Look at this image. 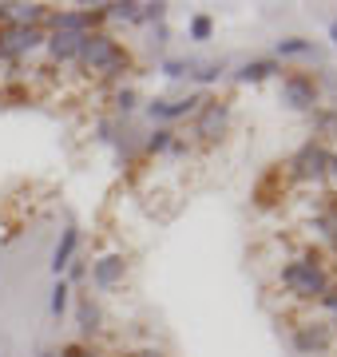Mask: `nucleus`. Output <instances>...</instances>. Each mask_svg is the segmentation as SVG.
<instances>
[{
	"mask_svg": "<svg viewBox=\"0 0 337 357\" xmlns=\"http://www.w3.org/2000/svg\"><path fill=\"white\" fill-rule=\"evenodd\" d=\"M76 68L84 76L104 79V84L119 88V84L135 72V56H131V48L111 32V28H100V32H91V36L84 40V52H79Z\"/></svg>",
	"mask_w": 337,
	"mask_h": 357,
	"instance_id": "nucleus-1",
	"label": "nucleus"
},
{
	"mask_svg": "<svg viewBox=\"0 0 337 357\" xmlns=\"http://www.w3.org/2000/svg\"><path fill=\"white\" fill-rule=\"evenodd\" d=\"M278 286H282L294 302H318L329 286H334V274L325 266L322 250H301L294 258H282L278 266Z\"/></svg>",
	"mask_w": 337,
	"mask_h": 357,
	"instance_id": "nucleus-2",
	"label": "nucleus"
},
{
	"mask_svg": "<svg viewBox=\"0 0 337 357\" xmlns=\"http://www.w3.org/2000/svg\"><path fill=\"white\" fill-rule=\"evenodd\" d=\"M285 178L290 183H301V187H322L329 183V147L318 139H306L298 151L285 159Z\"/></svg>",
	"mask_w": 337,
	"mask_h": 357,
	"instance_id": "nucleus-3",
	"label": "nucleus"
},
{
	"mask_svg": "<svg viewBox=\"0 0 337 357\" xmlns=\"http://www.w3.org/2000/svg\"><path fill=\"white\" fill-rule=\"evenodd\" d=\"M234 123V107L226 96H207L203 107L191 115V135L195 143H222L226 139V131Z\"/></svg>",
	"mask_w": 337,
	"mask_h": 357,
	"instance_id": "nucleus-4",
	"label": "nucleus"
},
{
	"mask_svg": "<svg viewBox=\"0 0 337 357\" xmlns=\"http://www.w3.org/2000/svg\"><path fill=\"white\" fill-rule=\"evenodd\" d=\"M278 100H282L290 112L313 115L318 107H322V88H318V76H310V72H282Z\"/></svg>",
	"mask_w": 337,
	"mask_h": 357,
	"instance_id": "nucleus-5",
	"label": "nucleus"
},
{
	"mask_svg": "<svg viewBox=\"0 0 337 357\" xmlns=\"http://www.w3.org/2000/svg\"><path fill=\"white\" fill-rule=\"evenodd\" d=\"M44 28H0V64L20 68L36 52H44Z\"/></svg>",
	"mask_w": 337,
	"mask_h": 357,
	"instance_id": "nucleus-6",
	"label": "nucleus"
},
{
	"mask_svg": "<svg viewBox=\"0 0 337 357\" xmlns=\"http://www.w3.org/2000/svg\"><path fill=\"white\" fill-rule=\"evenodd\" d=\"M127 274H131V262H127V255H119V250L91 258V266H88V282H91V290H95V294H116V290H123Z\"/></svg>",
	"mask_w": 337,
	"mask_h": 357,
	"instance_id": "nucleus-7",
	"label": "nucleus"
},
{
	"mask_svg": "<svg viewBox=\"0 0 337 357\" xmlns=\"http://www.w3.org/2000/svg\"><path fill=\"white\" fill-rule=\"evenodd\" d=\"M290 342H294V349L301 357H325L337 342V330L329 321H298L294 333H290Z\"/></svg>",
	"mask_w": 337,
	"mask_h": 357,
	"instance_id": "nucleus-8",
	"label": "nucleus"
},
{
	"mask_svg": "<svg viewBox=\"0 0 337 357\" xmlns=\"http://www.w3.org/2000/svg\"><path fill=\"white\" fill-rule=\"evenodd\" d=\"M52 4L40 0H0V28H44Z\"/></svg>",
	"mask_w": 337,
	"mask_h": 357,
	"instance_id": "nucleus-9",
	"label": "nucleus"
},
{
	"mask_svg": "<svg viewBox=\"0 0 337 357\" xmlns=\"http://www.w3.org/2000/svg\"><path fill=\"white\" fill-rule=\"evenodd\" d=\"M84 40L76 32H48L44 36V60L52 68H76L79 64V52H84Z\"/></svg>",
	"mask_w": 337,
	"mask_h": 357,
	"instance_id": "nucleus-10",
	"label": "nucleus"
},
{
	"mask_svg": "<svg viewBox=\"0 0 337 357\" xmlns=\"http://www.w3.org/2000/svg\"><path fill=\"white\" fill-rule=\"evenodd\" d=\"M76 326H79V342H95L104 333L107 318H104V302L95 294H79L76 298Z\"/></svg>",
	"mask_w": 337,
	"mask_h": 357,
	"instance_id": "nucleus-11",
	"label": "nucleus"
},
{
	"mask_svg": "<svg viewBox=\"0 0 337 357\" xmlns=\"http://www.w3.org/2000/svg\"><path fill=\"white\" fill-rule=\"evenodd\" d=\"M285 68L274 60V56H258V60H246V64L234 72V79L238 84H266V79H274V76H282Z\"/></svg>",
	"mask_w": 337,
	"mask_h": 357,
	"instance_id": "nucleus-12",
	"label": "nucleus"
},
{
	"mask_svg": "<svg viewBox=\"0 0 337 357\" xmlns=\"http://www.w3.org/2000/svg\"><path fill=\"white\" fill-rule=\"evenodd\" d=\"M76 250H79V227H72V222H68V227L60 230V243H56V250H52V274H56V278H64V270L72 266Z\"/></svg>",
	"mask_w": 337,
	"mask_h": 357,
	"instance_id": "nucleus-13",
	"label": "nucleus"
},
{
	"mask_svg": "<svg viewBox=\"0 0 337 357\" xmlns=\"http://www.w3.org/2000/svg\"><path fill=\"white\" fill-rule=\"evenodd\" d=\"M143 107V96L131 84H119V88H111V119H127V115H135Z\"/></svg>",
	"mask_w": 337,
	"mask_h": 357,
	"instance_id": "nucleus-14",
	"label": "nucleus"
},
{
	"mask_svg": "<svg viewBox=\"0 0 337 357\" xmlns=\"http://www.w3.org/2000/svg\"><path fill=\"white\" fill-rule=\"evenodd\" d=\"M310 119H313V135L310 139H318V143L329 147V139H337V103H322Z\"/></svg>",
	"mask_w": 337,
	"mask_h": 357,
	"instance_id": "nucleus-15",
	"label": "nucleus"
},
{
	"mask_svg": "<svg viewBox=\"0 0 337 357\" xmlns=\"http://www.w3.org/2000/svg\"><path fill=\"white\" fill-rule=\"evenodd\" d=\"M107 24H139V0H111L104 4Z\"/></svg>",
	"mask_w": 337,
	"mask_h": 357,
	"instance_id": "nucleus-16",
	"label": "nucleus"
},
{
	"mask_svg": "<svg viewBox=\"0 0 337 357\" xmlns=\"http://www.w3.org/2000/svg\"><path fill=\"white\" fill-rule=\"evenodd\" d=\"M222 76H226V64H222V60H207V64H198V60H195L191 84H195V91H207L210 84H219Z\"/></svg>",
	"mask_w": 337,
	"mask_h": 357,
	"instance_id": "nucleus-17",
	"label": "nucleus"
},
{
	"mask_svg": "<svg viewBox=\"0 0 337 357\" xmlns=\"http://www.w3.org/2000/svg\"><path fill=\"white\" fill-rule=\"evenodd\" d=\"M294 56H313V40L306 36H285L274 44V60L282 64V60H294Z\"/></svg>",
	"mask_w": 337,
	"mask_h": 357,
	"instance_id": "nucleus-18",
	"label": "nucleus"
},
{
	"mask_svg": "<svg viewBox=\"0 0 337 357\" xmlns=\"http://www.w3.org/2000/svg\"><path fill=\"white\" fill-rule=\"evenodd\" d=\"M175 135H179L175 128H151V135L143 139V151L147 155H167L171 143H175Z\"/></svg>",
	"mask_w": 337,
	"mask_h": 357,
	"instance_id": "nucleus-19",
	"label": "nucleus"
},
{
	"mask_svg": "<svg viewBox=\"0 0 337 357\" xmlns=\"http://www.w3.org/2000/svg\"><path fill=\"white\" fill-rule=\"evenodd\" d=\"M187 36L195 40V44H207V40L214 36V16H210V13H195L191 20H187Z\"/></svg>",
	"mask_w": 337,
	"mask_h": 357,
	"instance_id": "nucleus-20",
	"label": "nucleus"
},
{
	"mask_svg": "<svg viewBox=\"0 0 337 357\" xmlns=\"http://www.w3.org/2000/svg\"><path fill=\"white\" fill-rule=\"evenodd\" d=\"M68 306H72V286H68L64 278H56L52 286V302H48V310H52V318H64Z\"/></svg>",
	"mask_w": 337,
	"mask_h": 357,
	"instance_id": "nucleus-21",
	"label": "nucleus"
},
{
	"mask_svg": "<svg viewBox=\"0 0 337 357\" xmlns=\"http://www.w3.org/2000/svg\"><path fill=\"white\" fill-rule=\"evenodd\" d=\"M159 72L167 79H191V72H195V60H179V56H167L163 64H159Z\"/></svg>",
	"mask_w": 337,
	"mask_h": 357,
	"instance_id": "nucleus-22",
	"label": "nucleus"
},
{
	"mask_svg": "<svg viewBox=\"0 0 337 357\" xmlns=\"http://www.w3.org/2000/svg\"><path fill=\"white\" fill-rule=\"evenodd\" d=\"M167 8L171 4H163V0H147V4H139V24H163L167 20Z\"/></svg>",
	"mask_w": 337,
	"mask_h": 357,
	"instance_id": "nucleus-23",
	"label": "nucleus"
},
{
	"mask_svg": "<svg viewBox=\"0 0 337 357\" xmlns=\"http://www.w3.org/2000/svg\"><path fill=\"white\" fill-rule=\"evenodd\" d=\"M56 357H100V349L91 342H68V345L56 349Z\"/></svg>",
	"mask_w": 337,
	"mask_h": 357,
	"instance_id": "nucleus-24",
	"label": "nucleus"
},
{
	"mask_svg": "<svg viewBox=\"0 0 337 357\" xmlns=\"http://www.w3.org/2000/svg\"><path fill=\"white\" fill-rule=\"evenodd\" d=\"M318 306L325 310V318H329V326L337 330V282H334V286H329V290L322 294V298H318Z\"/></svg>",
	"mask_w": 337,
	"mask_h": 357,
	"instance_id": "nucleus-25",
	"label": "nucleus"
},
{
	"mask_svg": "<svg viewBox=\"0 0 337 357\" xmlns=\"http://www.w3.org/2000/svg\"><path fill=\"white\" fill-rule=\"evenodd\" d=\"M88 278V258H72V266L64 270V282L68 286H76V282Z\"/></svg>",
	"mask_w": 337,
	"mask_h": 357,
	"instance_id": "nucleus-26",
	"label": "nucleus"
},
{
	"mask_svg": "<svg viewBox=\"0 0 337 357\" xmlns=\"http://www.w3.org/2000/svg\"><path fill=\"white\" fill-rule=\"evenodd\" d=\"M151 40H155V48H167V40H171V28H167V20L151 28Z\"/></svg>",
	"mask_w": 337,
	"mask_h": 357,
	"instance_id": "nucleus-27",
	"label": "nucleus"
},
{
	"mask_svg": "<svg viewBox=\"0 0 337 357\" xmlns=\"http://www.w3.org/2000/svg\"><path fill=\"white\" fill-rule=\"evenodd\" d=\"M127 357H171V354L159 349V345H143V349H135V354H127Z\"/></svg>",
	"mask_w": 337,
	"mask_h": 357,
	"instance_id": "nucleus-28",
	"label": "nucleus"
},
{
	"mask_svg": "<svg viewBox=\"0 0 337 357\" xmlns=\"http://www.w3.org/2000/svg\"><path fill=\"white\" fill-rule=\"evenodd\" d=\"M329 183L337 187V151H329Z\"/></svg>",
	"mask_w": 337,
	"mask_h": 357,
	"instance_id": "nucleus-29",
	"label": "nucleus"
},
{
	"mask_svg": "<svg viewBox=\"0 0 337 357\" xmlns=\"http://www.w3.org/2000/svg\"><path fill=\"white\" fill-rule=\"evenodd\" d=\"M329 40H334V48H337V16L329 20Z\"/></svg>",
	"mask_w": 337,
	"mask_h": 357,
	"instance_id": "nucleus-30",
	"label": "nucleus"
},
{
	"mask_svg": "<svg viewBox=\"0 0 337 357\" xmlns=\"http://www.w3.org/2000/svg\"><path fill=\"white\" fill-rule=\"evenodd\" d=\"M40 357H56V349H44V354H40Z\"/></svg>",
	"mask_w": 337,
	"mask_h": 357,
	"instance_id": "nucleus-31",
	"label": "nucleus"
},
{
	"mask_svg": "<svg viewBox=\"0 0 337 357\" xmlns=\"http://www.w3.org/2000/svg\"><path fill=\"white\" fill-rule=\"evenodd\" d=\"M100 357H127V354H100Z\"/></svg>",
	"mask_w": 337,
	"mask_h": 357,
	"instance_id": "nucleus-32",
	"label": "nucleus"
},
{
	"mask_svg": "<svg viewBox=\"0 0 337 357\" xmlns=\"http://www.w3.org/2000/svg\"><path fill=\"white\" fill-rule=\"evenodd\" d=\"M334 230H337V203H334Z\"/></svg>",
	"mask_w": 337,
	"mask_h": 357,
	"instance_id": "nucleus-33",
	"label": "nucleus"
}]
</instances>
